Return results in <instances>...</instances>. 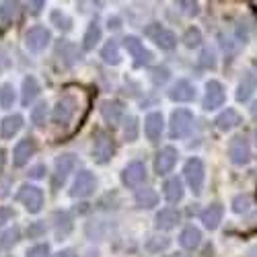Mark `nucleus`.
Returning <instances> with one entry per match:
<instances>
[{
  "label": "nucleus",
  "mask_w": 257,
  "mask_h": 257,
  "mask_svg": "<svg viewBox=\"0 0 257 257\" xmlns=\"http://www.w3.org/2000/svg\"><path fill=\"white\" fill-rule=\"evenodd\" d=\"M183 175H185V181L191 187V191H194L196 196H200L204 189V179H206L204 163L200 159H189L183 167Z\"/></svg>",
  "instance_id": "nucleus-2"
},
{
  "label": "nucleus",
  "mask_w": 257,
  "mask_h": 257,
  "mask_svg": "<svg viewBox=\"0 0 257 257\" xmlns=\"http://www.w3.org/2000/svg\"><path fill=\"white\" fill-rule=\"evenodd\" d=\"M97 189V177L91 173V171L82 169L80 173L76 175L74 183H72V189H70V196L72 198H89L95 194Z\"/></svg>",
  "instance_id": "nucleus-6"
},
{
  "label": "nucleus",
  "mask_w": 257,
  "mask_h": 257,
  "mask_svg": "<svg viewBox=\"0 0 257 257\" xmlns=\"http://www.w3.org/2000/svg\"><path fill=\"white\" fill-rule=\"evenodd\" d=\"M46 117H48V105L46 103H37L31 111V121L37 127H44L46 125Z\"/></svg>",
  "instance_id": "nucleus-36"
},
{
  "label": "nucleus",
  "mask_w": 257,
  "mask_h": 257,
  "mask_svg": "<svg viewBox=\"0 0 257 257\" xmlns=\"http://www.w3.org/2000/svg\"><path fill=\"white\" fill-rule=\"evenodd\" d=\"M255 89H257V72H255V70H249V72H245L243 78H241L239 91H237V99H239V101H247V99L253 95Z\"/></svg>",
  "instance_id": "nucleus-24"
},
{
  "label": "nucleus",
  "mask_w": 257,
  "mask_h": 257,
  "mask_svg": "<svg viewBox=\"0 0 257 257\" xmlns=\"http://www.w3.org/2000/svg\"><path fill=\"white\" fill-rule=\"evenodd\" d=\"M177 159H179L177 148H173V146H165L163 151L159 153L157 163H155L157 173H159V175H167V173H171V171H173V167H175V163H177Z\"/></svg>",
  "instance_id": "nucleus-16"
},
{
  "label": "nucleus",
  "mask_w": 257,
  "mask_h": 257,
  "mask_svg": "<svg viewBox=\"0 0 257 257\" xmlns=\"http://www.w3.org/2000/svg\"><path fill=\"white\" fill-rule=\"evenodd\" d=\"M228 159H230L232 165H237V167H243L251 161V146H249L247 138L234 136L228 142Z\"/></svg>",
  "instance_id": "nucleus-9"
},
{
  "label": "nucleus",
  "mask_w": 257,
  "mask_h": 257,
  "mask_svg": "<svg viewBox=\"0 0 257 257\" xmlns=\"http://www.w3.org/2000/svg\"><path fill=\"white\" fill-rule=\"evenodd\" d=\"M101 117L105 123H109L111 127L117 125L121 119H123V103L121 101H103L101 103Z\"/></svg>",
  "instance_id": "nucleus-15"
},
{
  "label": "nucleus",
  "mask_w": 257,
  "mask_h": 257,
  "mask_svg": "<svg viewBox=\"0 0 257 257\" xmlns=\"http://www.w3.org/2000/svg\"><path fill=\"white\" fill-rule=\"evenodd\" d=\"M255 144H257V130H255Z\"/></svg>",
  "instance_id": "nucleus-54"
},
{
  "label": "nucleus",
  "mask_w": 257,
  "mask_h": 257,
  "mask_svg": "<svg viewBox=\"0 0 257 257\" xmlns=\"http://www.w3.org/2000/svg\"><path fill=\"white\" fill-rule=\"evenodd\" d=\"M21 127H23V115H19V113L7 115L3 121H0V136L5 140H11Z\"/></svg>",
  "instance_id": "nucleus-22"
},
{
  "label": "nucleus",
  "mask_w": 257,
  "mask_h": 257,
  "mask_svg": "<svg viewBox=\"0 0 257 257\" xmlns=\"http://www.w3.org/2000/svg\"><path fill=\"white\" fill-rule=\"evenodd\" d=\"M54 218H56V237L58 239L68 237L70 230H72V218H70V214L68 212H56Z\"/></svg>",
  "instance_id": "nucleus-30"
},
{
  "label": "nucleus",
  "mask_w": 257,
  "mask_h": 257,
  "mask_svg": "<svg viewBox=\"0 0 257 257\" xmlns=\"http://www.w3.org/2000/svg\"><path fill=\"white\" fill-rule=\"evenodd\" d=\"M46 7V3H44V0H35V3H29V9H31V13L33 15H37L41 9H44Z\"/></svg>",
  "instance_id": "nucleus-48"
},
{
  "label": "nucleus",
  "mask_w": 257,
  "mask_h": 257,
  "mask_svg": "<svg viewBox=\"0 0 257 257\" xmlns=\"http://www.w3.org/2000/svg\"><path fill=\"white\" fill-rule=\"evenodd\" d=\"M50 21H52V25H56V27H58V29H62V31H68V29L72 27L70 17H66L62 11H52Z\"/></svg>",
  "instance_id": "nucleus-38"
},
{
  "label": "nucleus",
  "mask_w": 257,
  "mask_h": 257,
  "mask_svg": "<svg viewBox=\"0 0 257 257\" xmlns=\"http://www.w3.org/2000/svg\"><path fill=\"white\" fill-rule=\"evenodd\" d=\"M191 130H194V113L189 109H177L171 115V123H169V134L173 140L185 138Z\"/></svg>",
  "instance_id": "nucleus-1"
},
{
  "label": "nucleus",
  "mask_w": 257,
  "mask_h": 257,
  "mask_svg": "<svg viewBox=\"0 0 257 257\" xmlns=\"http://www.w3.org/2000/svg\"><path fill=\"white\" fill-rule=\"evenodd\" d=\"M17 13H19V5L17 3H3L0 5V21H3L5 25L13 23Z\"/></svg>",
  "instance_id": "nucleus-34"
},
{
  "label": "nucleus",
  "mask_w": 257,
  "mask_h": 257,
  "mask_svg": "<svg viewBox=\"0 0 257 257\" xmlns=\"http://www.w3.org/2000/svg\"><path fill=\"white\" fill-rule=\"evenodd\" d=\"M251 208V196H237L232 200V210L237 212V214H243V212H247Z\"/></svg>",
  "instance_id": "nucleus-40"
},
{
  "label": "nucleus",
  "mask_w": 257,
  "mask_h": 257,
  "mask_svg": "<svg viewBox=\"0 0 257 257\" xmlns=\"http://www.w3.org/2000/svg\"><path fill=\"white\" fill-rule=\"evenodd\" d=\"M123 136H125L127 142H134L138 138V119L134 115L125 117V121H123Z\"/></svg>",
  "instance_id": "nucleus-37"
},
{
  "label": "nucleus",
  "mask_w": 257,
  "mask_h": 257,
  "mask_svg": "<svg viewBox=\"0 0 257 257\" xmlns=\"http://www.w3.org/2000/svg\"><path fill=\"white\" fill-rule=\"evenodd\" d=\"M226 101V91L218 80H208L206 84V97H204V109L212 111V109H218L222 107Z\"/></svg>",
  "instance_id": "nucleus-12"
},
{
  "label": "nucleus",
  "mask_w": 257,
  "mask_h": 257,
  "mask_svg": "<svg viewBox=\"0 0 257 257\" xmlns=\"http://www.w3.org/2000/svg\"><path fill=\"white\" fill-rule=\"evenodd\" d=\"M25 257H50V245H48V243L33 245L31 249H27Z\"/></svg>",
  "instance_id": "nucleus-41"
},
{
  "label": "nucleus",
  "mask_w": 257,
  "mask_h": 257,
  "mask_svg": "<svg viewBox=\"0 0 257 257\" xmlns=\"http://www.w3.org/2000/svg\"><path fill=\"white\" fill-rule=\"evenodd\" d=\"M181 220V214L179 210L175 208H163L159 214H157V218H155V226L159 230H171V228H175Z\"/></svg>",
  "instance_id": "nucleus-20"
},
{
  "label": "nucleus",
  "mask_w": 257,
  "mask_h": 257,
  "mask_svg": "<svg viewBox=\"0 0 257 257\" xmlns=\"http://www.w3.org/2000/svg\"><path fill=\"white\" fill-rule=\"evenodd\" d=\"M214 123H216V127L220 132H230L232 127H237L241 123V115L234 109H224L216 119H214Z\"/></svg>",
  "instance_id": "nucleus-25"
},
{
  "label": "nucleus",
  "mask_w": 257,
  "mask_h": 257,
  "mask_svg": "<svg viewBox=\"0 0 257 257\" xmlns=\"http://www.w3.org/2000/svg\"><path fill=\"white\" fill-rule=\"evenodd\" d=\"M13 216H15L13 208H9V206H0V226H5Z\"/></svg>",
  "instance_id": "nucleus-45"
},
{
  "label": "nucleus",
  "mask_w": 257,
  "mask_h": 257,
  "mask_svg": "<svg viewBox=\"0 0 257 257\" xmlns=\"http://www.w3.org/2000/svg\"><path fill=\"white\" fill-rule=\"evenodd\" d=\"M50 41H52V33L46 29V27H31L27 33H25V48L33 54H39V52H44L48 46H50Z\"/></svg>",
  "instance_id": "nucleus-7"
},
{
  "label": "nucleus",
  "mask_w": 257,
  "mask_h": 257,
  "mask_svg": "<svg viewBox=\"0 0 257 257\" xmlns=\"http://www.w3.org/2000/svg\"><path fill=\"white\" fill-rule=\"evenodd\" d=\"M76 107H78V99L72 97V95H66V97L58 99L54 111H52V121L56 125H68L70 119L76 113Z\"/></svg>",
  "instance_id": "nucleus-3"
},
{
  "label": "nucleus",
  "mask_w": 257,
  "mask_h": 257,
  "mask_svg": "<svg viewBox=\"0 0 257 257\" xmlns=\"http://www.w3.org/2000/svg\"><path fill=\"white\" fill-rule=\"evenodd\" d=\"M169 97L177 103H189L196 99V87L189 80H177L173 84V89L169 91Z\"/></svg>",
  "instance_id": "nucleus-18"
},
{
  "label": "nucleus",
  "mask_w": 257,
  "mask_h": 257,
  "mask_svg": "<svg viewBox=\"0 0 257 257\" xmlns=\"http://www.w3.org/2000/svg\"><path fill=\"white\" fill-rule=\"evenodd\" d=\"M76 167H78V161H76L74 155H70V153L60 155L56 159V165H54V169H56V181H54V185L64 183V179H66Z\"/></svg>",
  "instance_id": "nucleus-14"
},
{
  "label": "nucleus",
  "mask_w": 257,
  "mask_h": 257,
  "mask_svg": "<svg viewBox=\"0 0 257 257\" xmlns=\"http://www.w3.org/2000/svg\"><path fill=\"white\" fill-rule=\"evenodd\" d=\"M247 257H257V247H253L251 251H249V255Z\"/></svg>",
  "instance_id": "nucleus-50"
},
{
  "label": "nucleus",
  "mask_w": 257,
  "mask_h": 257,
  "mask_svg": "<svg viewBox=\"0 0 257 257\" xmlns=\"http://www.w3.org/2000/svg\"><path fill=\"white\" fill-rule=\"evenodd\" d=\"M159 204V196H157V191L151 189V187H142L136 191V206L138 208H155Z\"/></svg>",
  "instance_id": "nucleus-28"
},
{
  "label": "nucleus",
  "mask_w": 257,
  "mask_h": 257,
  "mask_svg": "<svg viewBox=\"0 0 257 257\" xmlns=\"http://www.w3.org/2000/svg\"><path fill=\"white\" fill-rule=\"evenodd\" d=\"M222 216H224V208H222V204H212V206H208V208L200 214V218H202L204 226L210 228V230L218 228V224L222 222Z\"/></svg>",
  "instance_id": "nucleus-21"
},
{
  "label": "nucleus",
  "mask_w": 257,
  "mask_h": 257,
  "mask_svg": "<svg viewBox=\"0 0 257 257\" xmlns=\"http://www.w3.org/2000/svg\"><path fill=\"white\" fill-rule=\"evenodd\" d=\"M202 64H204V66H210V68H214V64H216V60H214V52L206 50V52L202 54Z\"/></svg>",
  "instance_id": "nucleus-47"
},
{
  "label": "nucleus",
  "mask_w": 257,
  "mask_h": 257,
  "mask_svg": "<svg viewBox=\"0 0 257 257\" xmlns=\"http://www.w3.org/2000/svg\"><path fill=\"white\" fill-rule=\"evenodd\" d=\"M163 130H165V119L159 111H153L148 113L146 119H144V134L151 142H157L161 136H163Z\"/></svg>",
  "instance_id": "nucleus-17"
},
{
  "label": "nucleus",
  "mask_w": 257,
  "mask_h": 257,
  "mask_svg": "<svg viewBox=\"0 0 257 257\" xmlns=\"http://www.w3.org/2000/svg\"><path fill=\"white\" fill-rule=\"evenodd\" d=\"M17 200L25 206L27 212L37 214L44 206V191H41L37 185H21V189L17 191Z\"/></svg>",
  "instance_id": "nucleus-5"
},
{
  "label": "nucleus",
  "mask_w": 257,
  "mask_h": 257,
  "mask_svg": "<svg viewBox=\"0 0 257 257\" xmlns=\"http://www.w3.org/2000/svg\"><path fill=\"white\" fill-rule=\"evenodd\" d=\"M163 194H165V200L171 202V204H177L181 198H183V181L179 177H171L165 181L163 185Z\"/></svg>",
  "instance_id": "nucleus-23"
},
{
  "label": "nucleus",
  "mask_w": 257,
  "mask_h": 257,
  "mask_svg": "<svg viewBox=\"0 0 257 257\" xmlns=\"http://www.w3.org/2000/svg\"><path fill=\"white\" fill-rule=\"evenodd\" d=\"M183 41H185L187 48H198V46L202 44V33H200V29L189 27V29L185 31V35H183Z\"/></svg>",
  "instance_id": "nucleus-39"
},
{
  "label": "nucleus",
  "mask_w": 257,
  "mask_h": 257,
  "mask_svg": "<svg viewBox=\"0 0 257 257\" xmlns=\"http://www.w3.org/2000/svg\"><path fill=\"white\" fill-rule=\"evenodd\" d=\"M44 175H46V165H35L29 171V177H33V179H41Z\"/></svg>",
  "instance_id": "nucleus-46"
},
{
  "label": "nucleus",
  "mask_w": 257,
  "mask_h": 257,
  "mask_svg": "<svg viewBox=\"0 0 257 257\" xmlns=\"http://www.w3.org/2000/svg\"><path fill=\"white\" fill-rule=\"evenodd\" d=\"M21 239V230L19 226H13L9 230H5L0 234V251H7V249H13Z\"/></svg>",
  "instance_id": "nucleus-33"
},
{
  "label": "nucleus",
  "mask_w": 257,
  "mask_h": 257,
  "mask_svg": "<svg viewBox=\"0 0 257 257\" xmlns=\"http://www.w3.org/2000/svg\"><path fill=\"white\" fill-rule=\"evenodd\" d=\"M177 7H179L185 15H189V17H196V15L200 13V5H198V3H185V0H181V3H177Z\"/></svg>",
  "instance_id": "nucleus-43"
},
{
  "label": "nucleus",
  "mask_w": 257,
  "mask_h": 257,
  "mask_svg": "<svg viewBox=\"0 0 257 257\" xmlns=\"http://www.w3.org/2000/svg\"><path fill=\"white\" fill-rule=\"evenodd\" d=\"M179 243L183 249H196L202 243V232L196 226H185L179 234Z\"/></svg>",
  "instance_id": "nucleus-26"
},
{
  "label": "nucleus",
  "mask_w": 257,
  "mask_h": 257,
  "mask_svg": "<svg viewBox=\"0 0 257 257\" xmlns=\"http://www.w3.org/2000/svg\"><path fill=\"white\" fill-rule=\"evenodd\" d=\"M151 78L155 84H163L169 80V70L167 68H153L151 70Z\"/></svg>",
  "instance_id": "nucleus-42"
},
{
  "label": "nucleus",
  "mask_w": 257,
  "mask_h": 257,
  "mask_svg": "<svg viewBox=\"0 0 257 257\" xmlns=\"http://www.w3.org/2000/svg\"><path fill=\"white\" fill-rule=\"evenodd\" d=\"M3 163H5V151L0 148V167H3Z\"/></svg>",
  "instance_id": "nucleus-51"
},
{
  "label": "nucleus",
  "mask_w": 257,
  "mask_h": 257,
  "mask_svg": "<svg viewBox=\"0 0 257 257\" xmlns=\"http://www.w3.org/2000/svg\"><path fill=\"white\" fill-rule=\"evenodd\" d=\"M54 257H76V253H74L72 249H62V251H58Z\"/></svg>",
  "instance_id": "nucleus-49"
},
{
  "label": "nucleus",
  "mask_w": 257,
  "mask_h": 257,
  "mask_svg": "<svg viewBox=\"0 0 257 257\" xmlns=\"http://www.w3.org/2000/svg\"><path fill=\"white\" fill-rule=\"evenodd\" d=\"M123 46H125L127 54L134 58V66L140 68V66H144V64H151V62H153V52L144 48V44L140 41V37L127 35V37L123 39Z\"/></svg>",
  "instance_id": "nucleus-8"
},
{
  "label": "nucleus",
  "mask_w": 257,
  "mask_h": 257,
  "mask_svg": "<svg viewBox=\"0 0 257 257\" xmlns=\"http://www.w3.org/2000/svg\"><path fill=\"white\" fill-rule=\"evenodd\" d=\"M46 232V224L44 222H33L29 228H27V234L31 239H37V237H41V234Z\"/></svg>",
  "instance_id": "nucleus-44"
},
{
  "label": "nucleus",
  "mask_w": 257,
  "mask_h": 257,
  "mask_svg": "<svg viewBox=\"0 0 257 257\" xmlns=\"http://www.w3.org/2000/svg\"><path fill=\"white\" fill-rule=\"evenodd\" d=\"M251 113H253V115H257V103H253V105H251Z\"/></svg>",
  "instance_id": "nucleus-52"
},
{
  "label": "nucleus",
  "mask_w": 257,
  "mask_h": 257,
  "mask_svg": "<svg viewBox=\"0 0 257 257\" xmlns=\"http://www.w3.org/2000/svg\"><path fill=\"white\" fill-rule=\"evenodd\" d=\"M144 33H146L148 37H153V41H155V44H157L161 50H173V48L177 46L175 33L171 31V29L161 27L159 23H151V25L144 29Z\"/></svg>",
  "instance_id": "nucleus-10"
},
{
  "label": "nucleus",
  "mask_w": 257,
  "mask_h": 257,
  "mask_svg": "<svg viewBox=\"0 0 257 257\" xmlns=\"http://www.w3.org/2000/svg\"><path fill=\"white\" fill-rule=\"evenodd\" d=\"M169 245H171V239L169 237H157V234H153V237H148L146 239V243H144V249L148 251V253H161V251H165V249H169Z\"/></svg>",
  "instance_id": "nucleus-32"
},
{
  "label": "nucleus",
  "mask_w": 257,
  "mask_h": 257,
  "mask_svg": "<svg viewBox=\"0 0 257 257\" xmlns=\"http://www.w3.org/2000/svg\"><path fill=\"white\" fill-rule=\"evenodd\" d=\"M101 58H103L105 64H109V66H117V64L121 62L119 48H117V44H115L113 39H111V41H107V44L103 46V50H101Z\"/></svg>",
  "instance_id": "nucleus-31"
},
{
  "label": "nucleus",
  "mask_w": 257,
  "mask_h": 257,
  "mask_svg": "<svg viewBox=\"0 0 257 257\" xmlns=\"http://www.w3.org/2000/svg\"><path fill=\"white\" fill-rule=\"evenodd\" d=\"M173 257H185V255H181V253H177V255H173Z\"/></svg>",
  "instance_id": "nucleus-53"
},
{
  "label": "nucleus",
  "mask_w": 257,
  "mask_h": 257,
  "mask_svg": "<svg viewBox=\"0 0 257 257\" xmlns=\"http://www.w3.org/2000/svg\"><path fill=\"white\" fill-rule=\"evenodd\" d=\"M37 151V144L31 136L23 138V140H19V144L15 146V151H13V163L15 167H25L29 163V159L35 155Z\"/></svg>",
  "instance_id": "nucleus-13"
},
{
  "label": "nucleus",
  "mask_w": 257,
  "mask_h": 257,
  "mask_svg": "<svg viewBox=\"0 0 257 257\" xmlns=\"http://www.w3.org/2000/svg\"><path fill=\"white\" fill-rule=\"evenodd\" d=\"M37 95H39V82H37V78L35 76H27L23 80V95H21V103L27 107L29 103L35 101Z\"/></svg>",
  "instance_id": "nucleus-29"
},
{
  "label": "nucleus",
  "mask_w": 257,
  "mask_h": 257,
  "mask_svg": "<svg viewBox=\"0 0 257 257\" xmlns=\"http://www.w3.org/2000/svg\"><path fill=\"white\" fill-rule=\"evenodd\" d=\"M101 41V27L97 21H93V23L87 27V31H84V37H82V50L84 52H91L95 50V46Z\"/></svg>",
  "instance_id": "nucleus-27"
},
{
  "label": "nucleus",
  "mask_w": 257,
  "mask_h": 257,
  "mask_svg": "<svg viewBox=\"0 0 257 257\" xmlns=\"http://www.w3.org/2000/svg\"><path fill=\"white\" fill-rule=\"evenodd\" d=\"M15 105V89H13V84H3L0 87V107L3 109H11V107Z\"/></svg>",
  "instance_id": "nucleus-35"
},
{
  "label": "nucleus",
  "mask_w": 257,
  "mask_h": 257,
  "mask_svg": "<svg viewBox=\"0 0 257 257\" xmlns=\"http://www.w3.org/2000/svg\"><path fill=\"white\" fill-rule=\"evenodd\" d=\"M144 179H146V165L142 161H132L121 171V183L130 189L140 187L144 183Z\"/></svg>",
  "instance_id": "nucleus-11"
},
{
  "label": "nucleus",
  "mask_w": 257,
  "mask_h": 257,
  "mask_svg": "<svg viewBox=\"0 0 257 257\" xmlns=\"http://www.w3.org/2000/svg\"><path fill=\"white\" fill-rule=\"evenodd\" d=\"M113 153H115V142H113V138L107 134V132L99 130V132L95 134V146H93V159H95V163L107 165V163L111 161Z\"/></svg>",
  "instance_id": "nucleus-4"
},
{
  "label": "nucleus",
  "mask_w": 257,
  "mask_h": 257,
  "mask_svg": "<svg viewBox=\"0 0 257 257\" xmlns=\"http://www.w3.org/2000/svg\"><path fill=\"white\" fill-rule=\"evenodd\" d=\"M56 56L62 60L64 66H74V64L82 58L80 50L74 44H70V41H60L56 46Z\"/></svg>",
  "instance_id": "nucleus-19"
}]
</instances>
